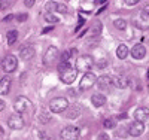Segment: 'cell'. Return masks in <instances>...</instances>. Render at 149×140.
<instances>
[{
	"label": "cell",
	"mask_w": 149,
	"mask_h": 140,
	"mask_svg": "<svg viewBox=\"0 0 149 140\" xmlns=\"http://www.w3.org/2000/svg\"><path fill=\"white\" fill-rule=\"evenodd\" d=\"M58 73H60L61 82H64V84L69 85V84H73L74 82L76 75H78V70H76V67H72L70 63H60Z\"/></svg>",
	"instance_id": "1"
},
{
	"label": "cell",
	"mask_w": 149,
	"mask_h": 140,
	"mask_svg": "<svg viewBox=\"0 0 149 140\" xmlns=\"http://www.w3.org/2000/svg\"><path fill=\"white\" fill-rule=\"evenodd\" d=\"M69 107V100L64 98V97H57V98H52L49 101V109L54 113H61V112H66Z\"/></svg>",
	"instance_id": "2"
},
{
	"label": "cell",
	"mask_w": 149,
	"mask_h": 140,
	"mask_svg": "<svg viewBox=\"0 0 149 140\" xmlns=\"http://www.w3.org/2000/svg\"><path fill=\"white\" fill-rule=\"evenodd\" d=\"M93 64H94V60H93L91 55H81L76 60V70L88 73L90 69L93 67Z\"/></svg>",
	"instance_id": "3"
},
{
	"label": "cell",
	"mask_w": 149,
	"mask_h": 140,
	"mask_svg": "<svg viewBox=\"0 0 149 140\" xmlns=\"http://www.w3.org/2000/svg\"><path fill=\"white\" fill-rule=\"evenodd\" d=\"M97 76L93 73V72H88V73H84V76L81 78V84H79V90L85 91V90H90L93 88V85L97 82Z\"/></svg>",
	"instance_id": "4"
},
{
	"label": "cell",
	"mask_w": 149,
	"mask_h": 140,
	"mask_svg": "<svg viewBox=\"0 0 149 140\" xmlns=\"http://www.w3.org/2000/svg\"><path fill=\"white\" fill-rule=\"evenodd\" d=\"M79 133H81V130L78 128V127L69 125V127H66V128H63V131H61V134H60V140H78Z\"/></svg>",
	"instance_id": "5"
},
{
	"label": "cell",
	"mask_w": 149,
	"mask_h": 140,
	"mask_svg": "<svg viewBox=\"0 0 149 140\" xmlns=\"http://www.w3.org/2000/svg\"><path fill=\"white\" fill-rule=\"evenodd\" d=\"M18 66V60L15 55H6L2 61V69L6 72V73H12V72H15Z\"/></svg>",
	"instance_id": "6"
},
{
	"label": "cell",
	"mask_w": 149,
	"mask_h": 140,
	"mask_svg": "<svg viewBox=\"0 0 149 140\" xmlns=\"http://www.w3.org/2000/svg\"><path fill=\"white\" fill-rule=\"evenodd\" d=\"M30 107H31L30 100H29L27 97H24V95L18 97V98L15 100V103H14V109H15V112H18V113H24L26 110H29Z\"/></svg>",
	"instance_id": "7"
},
{
	"label": "cell",
	"mask_w": 149,
	"mask_h": 140,
	"mask_svg": "<svg viewBox=\"0 0 149 140\" xmlns=\"http://www.w3.org/2000/svg\"><path fill=\"white\" fill-rule=\"evenodd\" d=\"M136 25L142 30H149V12L148 10H142L137 15V18L134 20Z\"/></svg>",
	"instance_id": "8"
},
{
	"label": "cell",
	"mask_w": 149,
	"mask_h": 140,
	"mask_svg": "<svg viewBox=\"0 0 149 140\" xmlns=\"http://www.w3.org/2000/svg\"><path fill=\"white\" fill-rule=\"evenodd\" d=\"M8 125L12 130H21L24 127V119L19 113H14V115H10L8 118Z\"/></svg>",
	"instance_id": "9"
},
{
	"label": "cell",
	"mask_w": 149,
	"mask_h": 140,
	"mask_svg": "<svg viewBox=\"0 0 149 140\" xmlns=\"http://www.w3.org/2000/svg\"><path fill=\"white\" fill-rule=\"evenodd\" d=\"M57 57H58V49L55 46H49L46 49L45 55H43V63L45 64H52V63L57 60Z\"/></svg>",
	"instance_id": "10"
},
{
	"label": "cell",
	"mask_w": 149,
	"mask_h": 140,
	"mask_svg": "<svg viewBox=\"0 0 149 140\" xmlns=\"http://www.w3.org/2000/svg\"><path fill=\"white\" fill-rule=\"evenodd\" d=\"M97 85L100 90H110V88L113 86V79H112V76H109V75H103L97 79Z\"/></svg>",
	"instance_id": "11"
},
{
	"label": "cell",
	"mask_w": 149,
	"mask_h": 140,
	"mask_svg": "<svg viewBox=\"0 0 149 140\" xmlns=\"http://www.w3.org/2000/svg\"><path fill=\"white\" fill-rule=\"evenodd\" d=\"M145 131V125L142 124V122H139V121H134V122H131L130 125H128V133H130V136H140L142 133Z\"/></svg>",
	"instance_id": "12"
},
{
	"label": "cell",
	"mask_w": 149,
	"mask_h": 140,
	"mask_svg": "<svg viewBox=\"0 0 149 140\" xmlns=\"http://www.w3.org/2000/svg\"><path fill=\"white\" fill-rule=\"evenodd\" d=\"M134 118H136V121L145 124V122L149 119V109H148V107H139V109H136Z\"/></svg>",
	"instance_id": "13"
},
{
	"label": "cell",
	"mask_w": 149,
	"mask_h": 140,
	"mask_svg": "<svg viewBox=\"0 0 149 140\" xmlns=\"http://www.w3.org/2000/svg\"><path fill=\"white\" fill-rule=\"evenodd\" d=\"M131 55H133V58H136V60H142V58L146 55V48H145L142 43L134 45L133 49H131Z\"/></svg>",
	"instance_id": "14"
},
{
	"label": "cell",
	"mask_w": 149,
	"mask_h": 140,
	"mask_svg": "<svg viewBox=\"0 0 149 140\" xmlns=\"http://www.w3.org/2000/svg\"><path fill=\"white\" fill-rule=\"evenodd\" d=\"M19 57H21V60H31L33 57H34V48L33 46H22L21 49H19Z\"/></svg>",
	"instance_id": "15"
},
{
	"label": "cell",
	"mask_w": 149,
	"mask_h": 140,
	"mask_svg": "<svg viewBox=\"0 0 149 140\" xmlns=\"http://www.w3.org/2000/svg\"><path fill=\"white\" fill-rule=\"evenodd\" d=\"M10 78L9 76H5V78H2V81H0V95H6L10 90Z\"/></svg>",
	"instance_id": "16"
},
{
	"label": "cell",
	"mask_w": 149,
	"mask_h": 140,
	"mask_svg": "<svg viewBox=\"0 0 149 140\" xmlns=\"http://www.w3.org/2000/svg\"><path fill=\"white\" fill-rule=\"evenodd\" d=\"M113 85L118 86V88H127L130 85V79L127 78V76H116V78L113 79Z\"/></svg>",
	"instance_id": "17"
},
{
	"label": "cell",
	"mask_w": 149,
	"mask_h": 140,
	"mask_svg": "<svg viewBox=\"0 0 149 140\" xmlns=\"http://www.w3.org/2000/svg\"><path fill=\"white\" fill-rule=\"evenodd\" d=\"M91 101H93V104H94L95 107H102V106H104V103H106V97H104L103 94H93Z\"/></svg>",
	"instance_id": "18"
},
{
	"label": "cell",
	"mask_w": 149,
	"mask_h": 140,
	"mask_svg": "<svg viewBox=\"0 0 149 140\" xmlns=\"http://www.w3.org/2000/svg\"><path fill=\"white\" fill-rule=\"evenodd\" d=\"M49 8H51L52 10H55V12H60V14H66L67 12V6L64 5V3H49Z\"/></svg>",
	"instance_id": "19"
},
{
	"label": "cell",
	"mask_w": 149,
	"mask_h": 140,
	"mask_svg": "<svg viewBox=\"0 0 149 140\" xmlns=\"http://www.w3.org/2000/svg\"><path fill=\"white\" fill-rule=\"evenodd\" d=\"M127 55H128V48L124 45V43L119 45L118 49H116V57H118L119 60H124V58H127Z\"/></svg>",
	"instance_id": "20"
},
{
	"label": "cell",
	"mask_w": 149,
	"mask_h": 140,
	"mask_svg": "<svg viewBox=\"0 0 149 140\" xmlns=\"http://www.w3.org/2000/svg\"><path fill=\"white\" fill-rule=\"evenodd\" d=\"M18 39V31L17 30H10L8 34H6V40H8V45H14Z\"/></svg>",
	"instance_id": "21"
},
{
	"label": "cell",
	"mask_w": 149,
	"mask_h": 140,
	"mask_svg": "<svg viewBox=\"0 0 149 140\" xmlns=\"http://www.w3.org/2000/svg\"><path fill=\"white\" fill-rule=\"evenodd\" d=\"M79 113H81V109L78 106H69L67 107V116L69 118H78Z\"/></svg>",
	"instance_id": "22"
},
{
	"label": "cell",
	"mask_w": 149,
	"mask_h": 140,
	"mask_svg": "<svg viewBox=\"0 0 149 140\" xmlns=\"http://www.w3.org/2000/svg\"><path fill=\"white\" fill-rule=\"evenodd\" d=\"M113 25L116 27V30H125V29H127V21L122 20V18H119V20H115V21H113Z\"/></svg>",
	"instance_id": "23"
},
{
	"label": "cell",
	"mask_w": 149,
	"mask_h": 140,
	"mask_svg": "<svg viewBox=\"0 0 149 140\" xmlns=\"http://www.w3.org/2000/svg\"><path fill=\"white\" fill-rule=\"evenodd\" d=\"M43 18H45L48 22H58V18H57L54 14H51L49 10H46L45 14H43Z\"/></svg>",
	"instance_id": "24"
},
{
	"label": "cell",
	"mask_w": 149,
	"mask_h": 140,
	"mask_svg": "<svg viewBox=\"0 0 149 140\" xmlns=\"http://www.w3.org/2000/svg\"><path fill=\"white\" fill-rule=\"evenodd\" d=\"M72 52L73 51H66V52L61 54V63H69V60L72 57Z\"/></svg>",
	"instance_id": "25"
},
{
	"label": "cell",
	"mask_w": 149,
	"mask_h": 140,
	"mask_svg": "<svg viewBox=\"0 0 149 140\" xmlns=\"http://www.w3.org/2000/svg\"><path fill=\"white\" fill-rule=\"evenodd\" d=\"M103 125L106 127V128H112V127L115 125V121H113V119H104Z\"/></svg>",
	"instance_id": "26"
},
{
	"label": "cell",
	"mask_w": 149,
	"mask_h": 140,
	"mask_svg": "<svg viewBox=\"0 0 149 140\" xmlns=\"http://www.w3.org/2000/svg\"><path fill=\"white\" fill-rule=\"evenodd\" d=\"M12 3L10 2H2V0H0V10H3V9H6L8 6H10Z\"/></svg>",
	"instance_id": "27"
},
{
	"label": "cell",
	"mask_w": 149,
	"mask_h": 140,
	"mask_svg": "<svg viewBox=\"0 0 149 140\" xmlns=\"http://www.w3.org/2000/svg\"><path fill=\"white\" fill-rule=\"evenodd\" d=\"M27 20V14H19L18 15V21L21 22V21H26Z\"/></svg>",
	"instance_id": "28"
},
{
	"label": "cell",
	"mask_w": 149,
	"mask_h": 140,
	"mask_svg": "<svg viewBox=\"0 0 149 140\" xmlns=\"http://www.w3.org/2000/svg\"><path fill=\"white\" fill-rule=\"evenodd\" d=\"M124 3H125V5H137L139 0H125Z\"/></svg>",
	"instance_id": "29"
},
{
	"label": "cell",
	"mask_w": 149,
	"mask_h": 140,
	"mask_svg": "<svg viewBox=\"0 0 149 140\" xmlns=\"http://www.w3.org/2000/svg\"><path fill=\"white\" fill-rule=\"evenodd\" d=\"M40 121H42V122H46V121H49V115H42V116H40Z\"/></svg>",
	"instance_id": "30"
},
{
	"label": "cell",
	"mask_w": 149,
	"mask_h": 140,
	"mask_svg": "<svg viewBox=\"0 0 149 140\" xmlns=\"http://www.w3.org/2000/svg\"><path fill=\"white\" fill-rule=\"evenodd\" d=\"M5 106H6V104H5V101H3V100H0V112L5 110Z\"/></svg>",
	"instance_id": "31"
},
{
	"label": "cell",
	"mask_w": 149,
	"mask_h": 140,
	"mask_svg": "<svg viewBox=\"0 0 149 140\" xmlns=\"http://www.w3.org/2000/svg\"><path fill=\"white\" fill-rule=\"evenodd\" d=\"M24 3H26L27 6H31V5H34V0H26Z\"/></svg>",
	"instance_id": "32"
},
{
	"label": "cell",
	"mask_w": 149,
	"mask_h": 140,
	"mask_svg": "<svg viewBox=\"0 0 149 140\" xmlns=\"http://www.w3.org/2000/svg\"><path fill=\"white\" fill-rule=\"evenodd\" d=\"M3 136H5V131H3V128H2V125H0V140L3 139Z\"/></svg>",
	"instance_id": "33"
}]
</instances>
